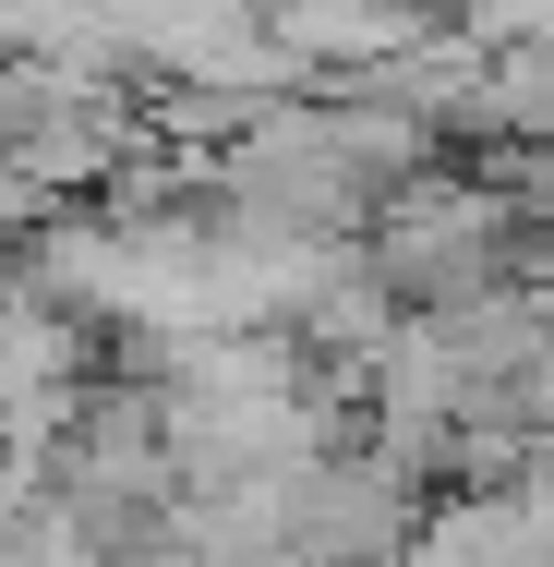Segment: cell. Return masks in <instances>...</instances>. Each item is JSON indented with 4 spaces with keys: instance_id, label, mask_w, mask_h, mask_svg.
<instances>
[{
    "instance_id": "1",
    "label": "cell",
    "mask_w": 554,
    "mask_h": 567,
    "mask_svg": "<svg viewBox=\"0 0 554 567\" xmlns=\"http://www.w3.org/2000/svg\"><path fill=\"white\" fill-rule=\"evenodd\" d=\"M470 24H482V37H531V24H543V37H554V0H482Z\"/></svg>"
}]
</instances>
